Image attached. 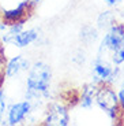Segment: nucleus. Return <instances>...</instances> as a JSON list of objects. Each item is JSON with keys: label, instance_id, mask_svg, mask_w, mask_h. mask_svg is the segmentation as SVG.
Here are the masks:
<instances>
[{"label": "nucleus", "instance_id": "f257e3e1", "mask_svg": "<svg viewBox=\"0 0 124 126\" xmlns=\"http://www.w3.org/2000/svg\"><path fill=\"white\" fill-rule=\"evenodd\" d=\"M50 67L45 62H36L29 67L27 84H26V97L29 101L37 100L41 96H47L50 85Z\"/></svg>", "mask_w": 124, "mask_h": 126}, {"label": "nucleus", "instance_id": "f03ea898", "mask_svg": "<svg viewBox=\"0 0 124 126\" xmlns=\"http://www.w3.org/2000/svg\"><path fill=\"white\" fill-rule=\"evenodd\" d=\"M96 101L111 117V119L116 121V114H117V108H119V99H117V94L111 88L98 89L96 92Z\"/></svg>", "mask_w": 124, "mask_h": 126}, {"label": "nucleus", "instance_id": "7ed1b4c3", "mask_svg": "<svg viewBox=\"0 0 124 126\" xmlns=\"http://www.w3.org/2000/svg\"><path fill=\"white\" fill-rule=\"evenodd\" d=\"M121 44H124V25L123 23H115L109 28L108 34L104 37L99 51L101 49L115 51Z\"/></svg>", "mask_w": 124, "mask_h": 126}, {"label": "nucleus", "instance_id": "20e7f679", "mask_svg": "<svg viewBox=\"0 0 124 126\" xmlns=\"http://www.w3.org/2000/svg\"><path fill=\"white\" fill-rule=\"evenodd\" d=\"M31 111V103L29 100L25 101H18L10 106L8 112H7V123L10 126L19 125L21 122L26 119L29 114Z\"/></svg>", "mask_w": 124, "mask_h": 126}, {"label": "nucleus", "instance_id": "39448f33", "mask_svg": "<svg viewBox=\"0 0 124 126\" xmlns=\"http://www.w3.org/2000/svg\"><path fill=\"white\" fill-rule=\"evenodd\" d=\"M33 6H34V4H31L30 1L26 0V1H22V3L19 4L18 7H15V8L4 11L3 15H1L3 23H6V25L8 26V25H11V23L16 22V21H21V19H23V18H27L29 11L33 8Z\"/></svg>", "mask_w": 124, "mask_h": 126}, {"label": "nucleus", "instance_id": "423d86ee", "mask_svg": "<svg viewBox=\"0 0 124 126\" xmlns=\"http://www.w3.org/2000/svg\"><path fill=\"white\" fill-rule=\"evenodd\" d=\"M30 67V63L22 55H16V56L11 58L8 62L6 63V69H4V77L8 78H14V77L19 76L22 71H26Z\"/></svg>", "mask_w": 124, "mask_h": 126}, {"label": "nucleus", "instance_id": "0eeeda50", "mask_svg": "<svg viewBox=\"0 0 124 126\" xmlns=\"http://www.w3.org/2000/svg\"><path fill=\"white\" fill-rule=\"evenodd\" d=\"M47 125H62V126H67L70 123V117H68V111L65 110V107L60 106V104H53L52 108L49 111L47 121Z\"/></svg>", "mask_w": 124, "mask_h": 126}, {"label": "nucleus", "instance_id": "6e6552de", "mask_svg": "<svg viewBox=\"0 0 124 126\" xmlns=\"http://www.w3.org/2000/svg\"><path fill=\"white\" fill-rule=\"evenodd\" d=\"M38 37V33L36 29H29V30H21L18 34H15L11 40V44H14L18 48L27 47L29 44L34 43Z\"/></svg>", "mask_w": 124, "mask_h": 126}, {"label": "nucleus", "instance_id": "1a4fd4ad", "mask_svg": "<svg viewBox=\"0 0 124 126\" xmlns=\"http://www.w3.org/2000/svg\"><path fill=\"white\" fill-rule=\"evenodd\" d=\"M111 73H112L111 64L102 62L101 59L96 60V63H94V76H96L97 79H99V81H106Z\"/></svg>", "mask_w": 124, "mask_h": 126}, {"label": "nucleus", "instance_id": "9d476101", "mask_svg": "<svg viewBox=\"0 0 124 126\" xmlns=\"http://www.w3.org/2000/svg\"><path fill=\"white\" fill-rule=\"evenodd\" d=\"M96 92L97 91H96V86H94V85L85 86L83 92H82V97H81V106L83 108H90V107H91Z\"/></svg>", "mask_w": 124, "mask_h": 126}, {"label": "nucleus", "instance_id": "9b49d317", "mask_svg": "<svg viewBox=\"0 0 124 126\" xmlns=\"http://www.w3.org/2000/svg\"><path fill=\"white\" fill-rule=\"evenodd\" d=\"M115 15L112 11H105V13L99 14L97 19V25L99 29H109L112 25H115Z\"/></svg>", "mask_w": 124, "mask_h": 126}, {"label": "nucleus", "instance_id": "f8f14e48", "mask_svg": "<svg viewBox=\"0 0 124 126\" xmlns=\"http://www.w3.org/2000/svg\"><path fill=\"white\" fill-rule=\"evenodd\" d=\"M81 38L85 43H91L97 38V30L93 26H85L81 32Z\"/></svg>", "mask_w": 124, "mask_h": 126}, {"label": "nucleus", "instance_id": "ddd939ff", "mask_svg": "<svg viewBox=\"0 0 124 126\" xmlns=\"http://www.w3.org/2000/svg\"><path fill=\"white\" fill-rule=\"evenodd\" d=\"M112 60H113V63L117 64V66H119V64H121V63H124V44H121L117 49L113 51Z\"/></svg>", "mask_w": 124, "mask_h": 126}, {"label": "nucleus", "instance_id": "4468645a", "mask_svg": "<svg viewBox=\"0 0 124 126\" xmlns=\"http://www.w3.org/2000/svg\"><path fill=\"white\" fill-rule=\"evenodd\" d=\"M6 107H7L6 94H4L3 89H0V123H3L4 115H6Z\"/></svg>", "mask_w": 124, "mask_h": 126}, {"label": "nucleus", "instance_id": "2eb2a0df", "mask_svg": "<svg viewBox=\"0 0 124 126\" xmlns=\"http://www.w3.org/2000/svg\"><path fill=\"white\" fill-rule=\"evenodd\" d=\"M117 99H119V104L121 106V108H124V88L120 89V92L117 94Z\"/></svg>", "mask_w": 124, "mask_h": 126}, {"label": "nucleus", "instance_id": "dca6fc26", "mask_svg": "<svg viewBox=\"0 0 124 126\" xmlns=\"http://www.w3.org/2000/svg\"><path fill=\"white\" fill-rule=\"evenodd\" d=\"M105 1H106V4H108V6L115 7V6H119V4L123 1V0H105Z\"/></svg>", "mask_w": 124, "mask_h": 126}, {"label": "nucleus", "instance_id": "f3484780", "mask_svg": "<svg viewBox=\"0 0 124 126\" xmlns=\"http://www.w3.org/2000/svg\"><path fill=\"white\" fill-rule=\"evenodd\" d=\"M0 30H7V25L3 22H0Z\"/></svg>", "mask_w": 124, "mask_h": 126}, {"label": "nucleus", "instance_id": "a211bd4d", "mask_svg": "<svg viewBox=\"0 0 124 126\" xmlns=\"http://www.w3.org/2000/svg\"><path fill=\"white\" fill-rule=\"evenodd\" d=\"M27 1H30L31 4H36V3H38V1H40V0H27Z\"/></svg>", "mask_w": 124, "mask_h": 126}, {"label": "nucleus", "instance_id": "6ab92c4d", "mask_svg": "<svg viewBox=\"0 0 124 126\" xmlns=\"http://www.w3.org/2000/svg\"><path fill=\"white\" fill-rule=\"evenodd\" d=\"M123 88H124V82H123Z\"/></svg>", "mask_w": 124, "mask_h": 126}]
</instances>
